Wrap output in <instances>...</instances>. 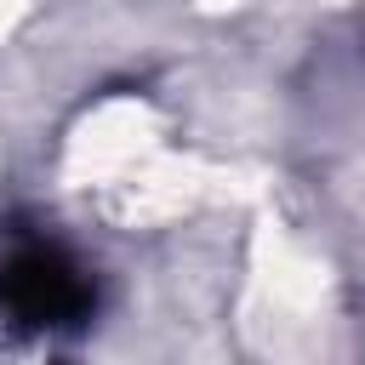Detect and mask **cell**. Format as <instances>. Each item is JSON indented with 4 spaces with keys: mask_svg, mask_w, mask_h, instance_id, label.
I'll return each mask as SVG.
<instances>
[{
    "mask_svg": "<svg viewBox=\"0 0 365 365\" xmlns=\"http://www.w3.org/2000/svg\"><path fill=\"white\" fill-rule=\"evenodd\" d=\"M0 291H6L11 314L29 319V325H63V319H74V314L86 308V279H80V268H74L63 251H51V245H23V251L6 262Z\"/></svg>",
    "mask_w": 365,
    "mask_h": 365,
    "instance_id": "obj_1",
    "label": "cell"
}]
</instances>
